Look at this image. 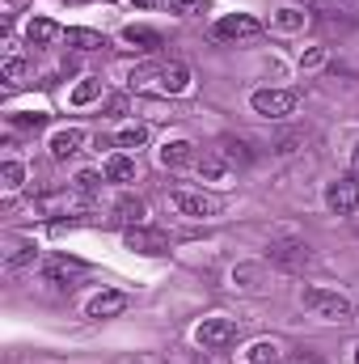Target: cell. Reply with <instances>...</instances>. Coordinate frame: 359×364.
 <instances>
[{
  "label": "cell",
  "mask_w": 359,
  "mask_h": 364,
  "mask_svg": "<svg viewBox=\"0 0 359 364\" xmlns=\"http://www.w3.org/2000/svg\"><path fill=\"white\" fill-rule=\"evenodd\" d=\"M228 170H233V166H228V161H224V157H220L216 149L199 157V174H203L207 182H224V178H228Z\"/></svg>",
  "instance_id": "ac0fdd59"
},
{
  "label": "cell",
  "mask_w": 359,
  "mask_h": 364,
  "mask_svg": "<svg viewBox=\"0 0 359 364\" xmlns=\"http://www.w3.org/2000/svg\"><path fill=\"white\" fill-rule=\"evenodd\" d=\"M321 60H326V51H321V47H313L309 55H300V68H317Z\"/></svg>",
  "instance_id": "d6a6232c"
},
{
  "label": "cell",
  "mask_w": 359,
  "mask_h": 364,
  "mask_svg": "<svg viewBox=\"0 0 359 364\" xmlns=\"http://www.w3.org/2000/svg\"><path fill=\"white\" fill-rule=\"evenodd\" d=\"M326 208H330L334 216H351V212H355L359 208V178L355 174L326 186Z\"/></svg>",
  "instance_id": "8992f818"
},
{
  "label": "cell",
  "mask_w": 359,
  "mask_h": 364,
  "mask_svg": "<svg viewBox=\"0 0 359 364\" xmlns=\"http://www.w3.org/2000/svg\"><path fill=\"white\" fill-rule=\"evenodd\" d=\"M106 178L110 182H131L136 178V161H131L127 153H110V157H106Z\"/></svg>",
  "instance_id": "d6986e66"
},
{
  "label": "cell",
  "mask_w": 359,
  "mask_h": 364,
  "mask_svg": "<svg viewBox=\"0 0 359 364\" xmlns=\"http://www.w3.org/2000/svg\"><path fill=\"white\" fill-rule=\"evenodd\" d=\"M351 170H355V178H359V144H355V153H351Z\"/></svg>",
  "instance_id": "d590c367"
},
{
  "label": "cell",
  "mask_w": 359,
  "mask_h": 364,
  "mask_svg": "<svg viewBox=\"0 0 359 364\" xmlns=\"http://www.w3.org/2000/svg\"><path fill=\"white\" fill-rule=\"evenodd\" d=\"M250 106H254V114H263V119H287V114L296 110V93L292 90H254Z\"/></svg>",
  "instance_id": "5b68a950"
},
{
  "label": "cell",
  "mask_w": 359,
  "mask_h": 364,
  "mask_svg": "<svg viewBox=\"0 0 359 364\" xmlns=\"http://www.w3.org/2000/svg\"><path fill=\"white\" fill-rule=\"evenodd\" d=\"M64 38H68L72 47H81V51H101V47H106V38L93 34V30H64Z\"/></svg>",
  "instance_id": "cb8c5ba5"
},
{
  "label": "cell",
  "mask_w": 359,
  "mask_h": 364,
  "mask_svg": "<svg viewBox=\"0 0 359 364\" xmlns=\"http://www.w3.org/2000/svg\"><path fill=\"white\" fill-rule=\"evenodd\" d=\"M170 9L182 13V17H194V13H207V9H211V0H170Z\"/></svg>",
  "instance_id": "83f0119b"
},
{
  "label": "cell",
  "mask_w": 359,
  "mask_h": 364,
  "mask_svg": "<svg viewBox=\"0 0 359 364\" xmlns=\"http://www.w3.org/2000/svg\"><path fill=\"white\" fill-rule=\"evenodd\" d=\"M254 34H263V21L250 13H233L216 21V38H254Z\"/></svg>",
  "instance_id": "9c48e42d"
},
{
  "label": "cell",
  "mask_w": 359,
  "mask_h": 364,
  "mask_svg": "<svg viewBox=\"0 0 359 364\" xmlns=\"http://www.w3.org/2000/svg\"><path fill=\"white\" fill-rule=\"evenodd\" d=\"M194 161V144L190 140H165L161 144V166L165 170H182V166H190Z\"/></svg>",
  "instance_id": "5bb4252c"
},
{
  "label": "cell",
  "mask_w": 359,
  "mask_h": 364,
  "mask_svg": "<svg viewBox=\"0 0 359 364\" xmlns=\"http://www.w3.org/2000/svg\"><path fill=\"white\" fill-rule=\"evenodd\" d=\"M47 123V114H13V127H30V132H38Z\"/></svg>",
  "instance_id": "1f68e13d"
},
{
  "label": "cell",
  "mask_w": 359,
  "mask_h": 364,
  "mask_svg": "<svg viewBox=\"0 0 359 364\" xmlns=\"http://www.w3.org/2000/svg\"><path fill=\"white\" fill-rule=\"evenodd\" d=\"M292 364H317V360H313V356L304 352V356H296V360H292Z\"/></svg>",
  "instance_id": "8d00e7d4"
},
{
  "label": "cell",
  "mask_w": 359,
  "mask_h": 364,
  "mask_svg": "<svg viewBox=\"0 0 359 364\" xmlns=\"http://www.w3.org/2000/svg\"><path fill=\"white\" fill-rule=\"evenodd\" d=\"M309 4H317V9H326V13H338L343 0H309Z\"/></svg>",
  "instance_id": "e575fe53"
},
{
  "label": "cell",
  "mask_w": 359,
  "mask_h": 364,
  "mask_svg": "<svg viewBox=\"0 0 359 364\" xmlns=\"http://www.w3.org/2000/svg\"><path fill=\"white\" fill-rule=\"evenodd\" d=\"M127 309V296L123 292H97L89 305H85V318H114Z\"/></svg>",
  "instance_id": "7c38bea8"
},
{
  "label": "cell",
  "mask_w": 359,
  "mask_h": 364,
  "mask_svg": "<svg viewBox=\"0 0 359 364\" xmlns=\"http://www.w3.org/2000/svg\"><path fill=\"white\" fill-rule=\"evenodd\" d=\"M233 339H237V322H233V318H203L199 331H194V343H199L203 352H220V348H228Z\"/></svg>",
  "instance_id": "277c9868"
},
{
  "label": "cell",
  "mask_w": 359,
  "mask_h": 364,
  "mask_svg": "<svg viewBox=\"0 0 359 364\" xmlns=\"http://www.w3.org/2000/svg\"><path fill=\"white\" fill-rule=\"evenodd\" d=\"M0 178H4V186H9V191H17V186L26 182V170H21L17 161H4V166H0Z\"/></svg>",
  "instance_id": "f1b7e54d"
},
{
  "label": "cell",
  "mask_w": 359,
  "mask_h": 364,
  "mask_svg": "<svg viewBox=\"0 0 359 364\" xmlns=\"http://www.w3.org/2000/svg\"><path fill=\"white\" fill-rule=\"evenodd\" d=\"M123 110H127V97H123V93H118V97H110V102H106V114H123Z\"/></svg>",
  "instance_id": "836d02e7"
},
{
  "label": "cell",
  "mask_w": 359,
  "mask_h": 364,
  "mask_svg": "<svg viewBox=\"0 0 359 364\" xmlns=\"http://www.w3.org/2000/svg\"><path fill=\"white\" fill-rule=\"evenodd\" d=\"M170 203H174V212L194 216V220H207V216H216V212H220V203H216L211 195H203V191H174V195H170Z\"/></svg>",
  "instance_id": "52a82bcc"
},
{
  "label": "cell",
  "mask_w": 359,
  "mask_h": 364,
  "mask_svg": "<svg viewBox=\"0 0 359 364\" xmlns=\"http://www.w3.org/2000/svg\"><path fill=\"white\" fill-rule=\"evenodd\" d=\"M355 364H359V348H355Z\"/></svg>",
  "instance_id": "f35d334b"
},
{
  "label": "cell",
  "mask_w": 359,
  "mask_h": 364,
  "mask_svg": "<svg viewBox=\"0 0 359 364\" xmlns=\"http://www.w3.org/2000/svg\"><path fill=\"white\" fill-rule=\"evenodd\" d=\"M144 140H148V127H144V123H127V127L114 132V144H118V149H140Z\"/></svg>",
  "instance_id": "44dd1931"
},
{
  "label": "cell",
  "mask_w": 359,
  "mask_h": 364,
  "mask_svg": "<svg viewBox=\"0 0 359 364\" xmlns=\"http://www.w3.org/2000/svg\"><path fill=\"white\" fill-rule=\"evenodd\" d=\"M21 77H26V60H21L17 51H9V55H4V81H9V85H17Z\"/></svg>",
  "instance_id": "4316f807"
},
{
  "label": "cell",
  "mask_w": 359,
  "mask_h": 364,
  "mask_svg": "<svg viewBox=\"0 0 359 364\" xmlns=\"http://www.w3.org/2000/svg\"><path fill=\"white\" fill-rule=\"evenodd\" d=\"M114 220H118V225H127V229L144 225V199H136V195H123V199L114 203Z\"/></svg>",
  "instance_id": "9a60e30c"
},
{
  "label": "cell",
  "mask_w": 359,
  "mask_h": 364,
  "mask_svg": "<svg viewBox=\"0 0 359 364\" xmlns=\"http://www.w3.org/2000/svg\"><path fill=\"white\" fill-rule=\"evenodd\" d=\"M26 263H34V246H30V242H17V237H13V250H9L4 267H9V272H17V267H26Z\"/></svg>",
  "instance_id": "d4e9b609"
},
{
  "label": "cell",
  "mask_w": 359,
  "mask_h": 364,
  "mask_svg": "<svg viewBox=\"0 0 359 364\" xmlns=\"http://www.w3.org/2000/svg\"><path fill=\"white\" fill-rule=\"evenodd\" d=\"M55 38H64V30H60L51 17H34V21L26 26V43H30V47H51Z\"/></svg>",
  "instance_id": "4fadbf2b"
},
{
  "label": "cell",
  "mask_w": 359,
  "mask_h": 364,
  "mask_svg": "<svg viewBox=\"0 0 359 364\" xmlns=\"http://www.w3.org/2000/svg\"><path fill=\"white\" fill-rule=\"evenodd\" d=\"M123 242H127V250L148 255V259L170 255V233H165V229H153V225H136V229H127V233H123Z\"/></svg>",
  "instance_id": "3957f363"
},
{
  "label": "cell",
  "mask_w": 359,
  "mask_h": 364,
  "mask_svg": "<svg viewBox=\"0 0 359 364\" xmlns=\"http://www.w3.org/2000/svg\"><path fill=\"white\" fill-rule=\"evenodd\" d=\"M131 4H140V9H148V4H153V0H131Z\"/></svg>",
  "instance_id": "74e56055"
},
{
  "label": "cell",
  "mask_w": 359,
  "mask_h": 364,
  "mask_svg": "<svg viewBox=\"0 0 359 364\" xmlns=\"http://www.w3.org/2000/svg\"><path fill=\"white\" fill-rule=\"evenodd\" d=\"M77 275H85V263L81 259H47L43 263V279H51V284H68V279H77Z\"/></svg>",
  "instance_id": "8fae6325"
},
{
  "label": "cell",
  "mask_w": 359,
  "mask_h": 364,
  "mask_svg": "<svg viewBox=\"0 0 359 364\" xmlns=\"http://www.w3.org/2000/svg\"><path fill=\"white\" fill-rule=\"evenodd\" d=\"M233 284H237V288H250V292H258V288H263V267H254V263H241V267H233Z\"/></svg>",
  "instance_id": "7402d4cb"
},
{
  "label": "cell",
  "mask_w": 359,
  "mask_h": 364,
  "mask_svg": "<svg viewBox=\"0 0 359 364\" xmlns=\"http://www.w3.org/2000/svg\"><path fill=\"white\" fill-rule=\"evenodd\" d=\"M186 90H190V68H186V64L170 60V64L157 68V85H153V93H170V97H178V93H186Z\"/></svg>",
  "instance_id": "ba28073f"
},
{
  "label": "cell",
  "mask_w": 359,
  "mask_h": 364,
  "mask_svg": "<svg viewBox=\"0 0 359 364\" xmlns=\"http://www.w3.org/2000/svg\"><path fill=\"white\" fill-rule=\"evenodd\" d=\"M245 364H279V343H270V339H258V343L245 352Z\"/></svg>",
  "instance_id": "603a6c76"
},
{
  "label": "cell",
  "mask_w": 359,
  "mask_h": 364,
  "mask_svg": "<svg viewBox=\"0 0 359 364\" xmlns=\"http://www.w3.org/2000/svg\"><path fill=\"white\" fill-rule=\"evenodd\" d=\"M123 43L136 47V51H157V47H161V34L148 30V26H127V30H123Z\"/></svg>",
  "instance_id": "2e32d148"
},
{
  "label": "cell",
  "mask_w": 359,
  "mask_h": 364,
  "mask_svg": "<svg viewBox=\"0 0 359 364\" xmlns=\"http://www.w3.org/2000/svg\"><path fill=\"white\" fill-rule=\"evenodd\" d=\"M267 259L275 263V267H283V272H304V267H313V250H309L304 242H296V237H279V242H270Z\"/></svg>",
  "instance_id": "7a4b0ae2"
},
{
  "label": "cell",
  "mask_w": 359,
  "mask_h": 364,
  "mask_svg": "<svg viewBox=\"0 0 359 364\" xmlns=\"http://www.w3.org/2000/svg\"><path fill=\"white\" fill-rule=\"evenodd\" d=\"M304 21H309V13H304V9H296V4H283V9L275 13V30H283V34L304 30Z\"/></svg>",
  "instance_id": "ffe728a7"
},
{
  "label": "cell",
  "mask_w": 359,
  "mask_h": 364,
  "mask_svg": "<svg viewBox=\"0 0 359 364\" xmlns=\"http://www.w3.org/2000/svg\"><path fill=\"white\" fill-rule=\"evenodd\" d=\"M216 153H220V157H224V161H228V166H233V170H245V166H250V161H254V153H250V149H245V144H241V140H233V136H224V140H220V149H216Z\"/></svg>",
  "instance_id": "e0dca14e"
},
{
  "label": "cell",
  "mask_w": 359,
  "mask_h": 364,
  "mask_svg": "<svg viewBox=\"0 0 359 364\" xmlns=\"http://www.w3.org/2000/svg\"><path fill=\"white\" fill-rule=\"evenodd\" d=\"M296 144H304V136H300V132H292V136H283V140L275 144V153H279V157H292V153H296Z\"/></svg>",
  "instance_id": "4dcf8cb0"
},
{
  "label": "cell",
  "mask_w": 359,
  "mask_h": 364,
  "mask_svg": "<svg viewBox=\"0 0 359 364\" xmlns=\"http://www.w3.org/2000/svg\"><path fill=\"white\" fill-rule=\"evenodd\" d=\"M97 97H101V81H81V85H77V90L68 93V102H72V106H89V102H97Z\"/></svg>",
  "instance_id": "484cf974"
},
{
  "label": "cell",
  "mask_w": 359,
  "mask_h": 364,
  "mask_svg": "<svg viewBox=\"0 0 359 364\" xmlns=\"http://www.w3.org/2000/svg\"><path fill=\"white\" fill-rule=\"evenodd\" d=\"M81 144H85V132H81V127H60V132L51 136V144H47V149H51V157H55V161H68V157H77V153H81Z\"/></svg>",
  "instance_id": "30bf717a"
},
{
  "label": "cell",
  "mask_w": 359,
  "mask_h": 364,
  "mask_svg": "<svg viewBox=\"0 0 359 364\" xmlns=\"http://www.w3.org/2000/svg\"><path fill=\"white\" fill-rule=\"evenodd\" d=\"M97 186H101V178H97L93 170H85V174H77V182H72V191H77L81 199H89V195L97 191Z\"/></svg>",
  "instance_id": "f546056e"
},
{
  "label": "cell",
  "mask_w": 359,
  "mask_h": 364,
  "mask_svg": "<svg viewBox=\"0 0 359 364\" xmlns=\"http://www.w3.org/2000/svg\"><path fill=\"white\" fill-rule=\"evenodd\" d=\"M300 301H304V309H313V314L326 318V322H351V318H355V305H351L343 292H330V288H304Z\"/></svg>",
  "instance_id": "6da1fadb"
}]
</instances>
